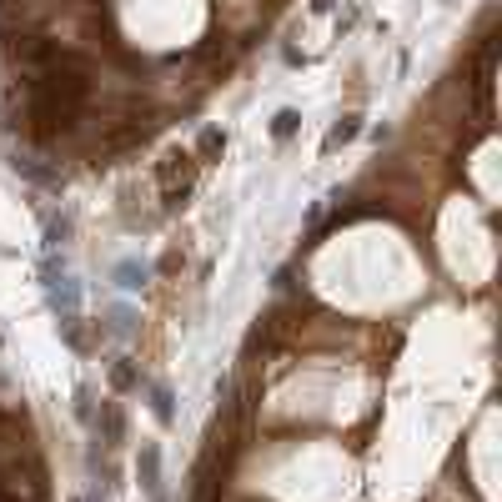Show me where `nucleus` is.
I'll list each match as a JSON object with an SVG mask.
<instances>
[{"label": "nucleus", "mask_w": 502, "mask_h": 502, "mask_svg": "<svg viewBox=\"0 0 502 502\" xmlns=\"http://www.w3.org/2000/svg\"><path fill=\"white\" fill-rule=\"evenodd\" d=\"M161 181H166V201H181L186 191H191V156H166L161 166Z\"/></svg>", "instance_id": "1"}, {"label": "nucleus", "mask_w": 502, "mask_h": 502, "mask_svg": "<svg viewBox=\"0 0 502 502\" xmlns=\"http://www.w3.org/2000/svg\"><path fill=\"white\" fill-rule=\"evenodd\" d=\"M141 487L151 492V502L166 497V487H161V447H151V442L141 447Z\"/></svg>", "instance_id": "2"}, {"label": "nucleus", "mask_w": 502, "mask_h": 502, "mask_svg": "<svg viewBox=\"0 0 502 502\" xmlns=\"http://www.w3.org/2000/svg\"><path fill=\"white\" fill-rule=\"evenodd\" d=\"M362 131V116H342L337 125H331V131H327V141H322V151H337V146H347L352 136H357Z\"/></svg>", "instance_id": "3"}, {"label": "nucleus", "mask_w": 502, "mask_h": 502, "mask_svg": "<svg viewBox=\"0 0 502 502\" xmlns=\"http://www.w3.org/2000/svg\"><path fill=\"white\" fill-rule=\"evenodd\" d=\"M297 125H302V116L297 111H277V116H271V136H277V141H286V136H297Z\"/></svg>", "instance_id": "4"}, {"label": "nucleus", "mask_w": 502, "mask_h": 502, "mask_svg": "<svg viewBox=\"0 0 502 502\" xmlns=\"http://www.w3.org/2000/svg\"><path fill=\"white\" fill-rule=\"evenodd\" d=\"M151 412H156V422H161V427H171V417H176V412H171V392H166V387H151Z\"/></svg>", "instance_id": "5"}, {"label": "nucleus", "mask_w": 502, "mask_h": 502, "mask_svg": "<svg viewBox=\"0 0 502 502\" xmlns=\"http://www.w3.org/2000/svg\"><path fill=\"white\" fill-rule=\"evenodd\" d=\"M196 146H201V156H221V151H226V136L216 131V125H206V131H201V141H196Z\"/></svg>", "instance_id": "6"}, {"label": "nucleus", "mask_w": 502, "mask_h": 502, "mask_svg": "<svg viewBox=\"0 0 502 502\" xmlns=\"http://www.w3.org/2000/svg\"><path fill=\"white\" fill-rule=\"evenodd\" d=\"M116 277H121V286H141V282H146V266H136V261H121V266H116Z\"/></svg>", "instance_id": "7"}, {"label": "nucleus", "mask_w": 502, "mask_h": 502, "mask_svg": "<svg viewBox=\"0 0 502 502\" xmlns=\"http://www.w3.org/2000/svg\"><path fill=\"white\" fill-rule=\"evenodd\" d=\"M111 382L125 392V387H136V372H131V367H111Z\"/></svg>", "instance_id": "8"}, {"label": "nucleus", "mask_w": 502, "mask_h": 502, "mask_svg": "<svg viewBox=\"0 0 502 502\" xmlns=\"http://www.w3.org/2000/svg\"><path fill=\"white\" fill-rule=\"evenodd\" d=\"M331 6H337V0H311V10H317V15H327Z\"/></svg>", "instance_id": "9"}]
</instances>
